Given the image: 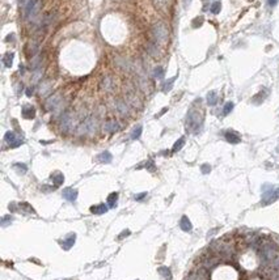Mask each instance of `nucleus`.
Masks as SVG:
<instances>
[{"label": "nucleus", "mask_w": 279, "mask_h": 280, "mask_svg": "<svg viewBox=\"0 0 279 280\" xmlns=\"http://www.w3.org/2000/svg\"><path fill=\"white\" fill-rule=\"evenodd\" d=\"M202 121L203 118L202 115L197 111V110H190L189 114H187V130L193 131L194 134H197L199 131L201 126H202Z\"/></svg>", "instance_id": "f257e3e1"}, {"label": "nucleus", "mask_w": 279, "mask_h": 280, "mask_svg": "<svg viewBox=\"0 0 279 280\" xmlns=\"http://www.w3.org/2000/svg\"><path fill=\"white\" fill-rule=\"evenodd\" d=\"M4 139H5V142L12 147V148H16V147H18V145L23 144V139H21L20 136H17L13 131H8V132H7L5 136H4Z\"/></svg>", "instance_id": "f03ea898"}, {"label": "nucleus", "mask_w": 279, "mask_h": 280, "mask_svg": "<svg viewBox=\"0 0 279 280\" xmlns=\"http://www.w3.org/2000/svg\"><path fill=\"white\" fill-rule=\"evenodd\" d=\"M63 198L68 202H75L76 198H77V191L75 189H71V187L64 189L63 190Z\"/></svg>", "instance_id": "7ed1b4c3"}, {"label": "nucleus", "mask_w": 279, "mask_h": 280, "mask_svg": "<svg viewBox=\"0 0 279 280\" xmlns=\"http://www.w3.org/2000/svg\"><path fill=\"white\" fill-rule=\"evenodd\" d=\"M224 136H225V140H227V142L231 143V144H237V143L241 142V137H240L239 134H236L234 131H227L225 134H224Z\"/></svg>", "instance_id": "20e7f679"}, {"label": "nucleus", "mask_w": 279, "mask_h": 280, "mask_svg": "<svg viewBox=\"0 0 279 280\" xmlns=\"http://www.w3.org/2000/svg\"><path fill=\"white\" fill-rule=\"evenodd\" d=\"M75 241H76V236H75V234H70L67 238H64V240L62 241V247L66 249V250H68V249H71V247L73 246Z\"/></svg>", "instance_id": "39448f33"}, {"label": "nucleus", "mask_w": 279, "mask_h": 280, "mask_svg": "<svg viewBox=\"0 0 279 280\" xmlns=\"http://www.w3.org/2000/svg\"><path fill=\"white\" fill-rule=\"evenodd\" d=\"M35 115V109L30 105H26L23 107V117L26 118V119H33Z\"/></svg>", "instance_id": "423d86ee"}, {"label": "nucleus", "mask_w": 279, "mask_h": 280, "mask_svg": "<svg viewBox=\"0 0 279 280\" xmlns=\"http://www.w3.org/2000/svg\"><path fill=\"white\" fill-rule=\"evenodd\" d=\"M180 226H181V229L183 231V232H190L192 231V223H190V220H189V217L187 216H182L181 217V220H180Z\"/></svg>", "instance_id": "0eeeda50"}, {"label": "nucleus", "mask_w": 279, "mask_h": 280, "mask_svg": "<svg viewBox=\"0 0 279 280\" xmlns=\"http://www.w3.org/2000/svg\"><path fill=\"white\" fill-rule=\"evenodd\" d=\"M91 212L94 213V215H102V213L108 212V207L105 204H98V205H93L91 207Z\"/></svg>", "instance_id": "6e6552de"}, {"label": "nucleus", "mask_w": 279, "mask_h": 280, "mask_svg": "<svg viewBox=\"0 0 279 280\" xmlns=\"http://www.w3.org/2000/svg\"><path fill=\"white\" fill-rule=\"evenodd\" d=\"M117 202H118V193H112L108 196V205L110 208L117 207Z\"/></svg>", "instance_id": "1a4fd4ad"}, {"label": "nucleus", "mask_w": 279, "mask_h": 280, "mask_svg": "<svg viewBox=\"0 0 279 280\" xmlns=\"http://www.w3.org/2000/svg\"><path fill=\"white\" fill-rule=\"evenodd\" d=\"M51 179H53L55 186H61L64 182V177L62 173H54V174H51Z\"/></svg>", "instance_id": "9d476101"}, {"label": "nucleus", "mask_w": 279, "mask_h": 280, "mask_svg": "<svg viewBox=\"0 0 279 280\" xmlns=\"http://www.w3.org/2000/svg\"><path fill=\"white\" fill-rule=\"evenodd\" d=\"M157 271L165 280H172V272H171V270L168 267H160Z\"/></svg>", "instance_id": "9b49d317"}, {"label": "nucleus", "mask_w": 279, "mask_h": 280, "mask_svg": "<svg viewBox=\"0 0 279 280\" xmlns=\"http://www.w3.org/2000/svg\"><path fill=\"white\" fill-rule=\"evenodd\" d=\"M98 161L100 163H104V164H109L110 161H112V154H110L109 152H102L101 154H98Z\"/></svg>", "instance_id": "f8f14e48"}, {"label": "nucleus", "mask_w": 279, "mask_h": 280, "mask_svg": "<svg viewBox=\"0 0 279 280\" xmlns=\"http://www.w3.org/2000/svg\"><path fill=\"white\" fill-rule=\"evenodd\" d=\"M105 130H106L108 132H115V131H118V130H119V126H118V123H117V122L112 121V122H108V123L105 124Z\"/></svg>", "instance_id": "ddd939ff"}, {"label": "nucleus", "mask_w": 279, "mask_h": 280, "mask_svg": "<svg viewBox=\"0 0 279 280\" xmlns=\"http://www.w3.org/2000/svg\"><path fill=\"white\" fill-rule=\"evenodd\" d=\"M13 56H14V54H13V53H7V54L3 56V63H4L5 67H11V65H12Z\"/></svg>", "instance_id": "4468645a"}, {"label": "nucleus", "mask_w": 279, "mask_h": 280, "mask_svg": "<svg viewBox=\"0 0 279 280\" xmlns=\"http://www.w3.org/2000/svg\"><path fill=\"white\" fill-rule=\"evenodd\" d=\"M216 102H218V94L215 92H210L207 94V104L210 106H214V105H216Z\"/></svg>", "instance_id": "2eb2a0df"}, {"label": "nucleus", "mask_w": 279, "mask_h": 280, "mask_svg": "<svg viewBox=\"0 0 279 280\" xmlns=\"http://www.w3.org/2000/svg\"><path fill=\"white\" fill-rule=\"evenodd\" d=\"M155 34H156V38L159 39V41H164L165 39V37H166V30H165V28L163 26L161 28V30H159V25L156 26V32H155Z\"/></svg>", "instance_id": "dca6fc26"}, {"label": "nucleus", "mask_w": 279, "mask_h": 280, "mask_svg": "<svg viewBox=\"0 0 279 280\" xmlns=\"http://www.w3.org/2000/svg\"><path fill=\"white\" fill-rule=\"evenodd\" d=\"M183 144H185V137H180L177 142L174 143V145H173V149H172V152L173 153H176V152H178L182 147H183Z\"/></svg>", "instance_id": "f3484780"}, {"label": "nucleus", "mask_w": 279, "mask_h": 280, "mask_svg": "<svg viewBox=\"0 0 279 280\" xmlns=\"http://www.w3.org/2000/svg\"><path fill=\"white\" fill-rule=\"evenodd\" d=\"M142 131H143V128H142V126H138L136 128H134V131H133V134H131V139H139L140 137V135H142Z\"/></svg>", "instance_id": "a211bd4d"}, {"label": "nucleus", "mask_w": 279, "mask_h": 280, "mask_svg": "<svg viewBox=\"0 0 279 280\" xmlns=\"http://www.w3.org/2000/svg\"><path fill=\"white\" fill-rule=\"evenodd\" d=\"M220 9H222V4H220L219 2H215L214 4L211 5V12L214 14H218L220 12Z\"/></svg>", "instance_id": "6ab92c4d"}, {"label": "nucleus", "mask_w": 279, "mask_h": 280, "mask_svg": "<svg viewBox=\"0 0 279 280\" xmlns=\"http://www.w3.org/2000/svg\"><path fill=\"white\" fill-rule=\"evenodd\" d=\"M232 110H233V102H227V104L224 105V109H223V114L224 115L229 114Z\"/></svg>", "instance_id": "aec40b11"}, {"label": "nucleus", "mask_w": 279, "mask_h": 280, "mask_svg": "<svg viewBox=\"0 0 279 280\" xmlns=\"http://www.w3.org/2000/svg\"><path fill=\"white\" fill-rule=\"evenodd\" d=\"M14 169H16L17 172H20V173H26V170H28V168H26V165L25 164H14Z\"/></svg>", "instance_id": "412c9836"}, {"label": "nucleus", "mask_w": 279, "mask_h": 280, "mask_svg": "<svg viewBox=\"0 0 279 280\" xmlns=\"http://www.w3.org/2000/svg\"><path fill=\"white\" fill-rule=\"evenodd\" d=\"M174 80H176V77L171 79L169 81H166V83H165V85H164V88H163V91H164V92H169V91L172 89V86H173V83H174Z\"/></svg>", "instance_id": "4be33fe9"}, {"label": "nucleus", "mask_w": 279, "mask_h": 280, "mask_svg": "<svg viewBox=\"0 0 279 280\" xmlns=\"http://www.w3.org/2000/svg\"><path fill=\"white\" fill-rule=\"evenodd\" d=\"M201 170H202L203 174H208V173L211 172V166H210L208 164H203V165L201 166Z\"/></svg>", "instance_id": "5701e85b"}, {"label": "nucleus", "mask_w": 279, "mask_h": 280, "mask_svg": "<svg viewBox=\"0 0 279 280\" xmlns=\"http://www.w3.org/2000/svg\"><path fill=\"white\" fill-rule=\"evenodd\" d=\"M155 76L159 77V79L163 77V76H164V71H163V68H161V67H157V68L155 70Z\"/></svg>", "instance_id": "b1692460"}, {"label": "nucleus", "mask_w": 279, "mask_h": 280, "mask_svg": "<svg viewBox=\"0 0 279 280\" xmlns=\"http://www.w3.org/2000/svg\"><path fill=\"white\" fill-rule=\"evenodd\" d=\"M8 221H9V223L12 221V219H11V217H3V220H2V225H3V226H5Z\"/></svg>", "instance_id": "393cba45"}, {"label": "nucleus", "mask_w": 279, "mask_h": 280, "mask_svg": "<svg viewBox=\"0 0 279 280\" xmlns=\"http://www.w3.org/2000/svg\"><path fill=\"white\" fill-rule=\"evenodd\" d=\"M147 196V194L145 193H142V194H139L138 196H135V200H142L143 198H145Z\"/></svg>", "instance_id": "a878e982"}, {"label": "nucleus", "mask_w": 279, "mask_h": 280, "mask_svg": "<svg viewBox=\"0 0 279 280\" xmlns=\"http://www.w3.org/2000/svg\"><path fill=\"white\" fill-rule=\"evenodd\" d=\"M267 3H269V5H271V7H274V5H276V3H278V0H267Z\"/></svg>", "instance_id": "bb28decb"}, {"label": "nucleus", "mask_w": 279, "mask_h": 280, "mask_svg": "<svg viewBox=\"0 0 279 280\" xmlns=\"http://www.w3.org/2000/svg\"><path fill=\"white\" fill-rule=\"evenodd\" d=\"M26 94L29 96V97H30V96L33 94V91H32V89H28V91H26Z\"/></svg>", "instance_id": "cd10ccee"}, {"label": "nucleus", "mask_w": 279, "mask_h": 280, "mask_svg": "<svg viewBox=\"0 0 279 280\" xmlns=\"http://www.w3.org/2000/svg\"><path fill=\"white\" fill-rule=\"evenodd\" d=\"M275 195H276V198L279 199V189H275Z\"/></svg>", "instance_id": "c85d7f7f"}, {"label": "nucleus", "mask_w": 279, "mask_h": 280, "mask_svg": "<svg viewBox=\"0 0 279 280\" xmlns=\"http://www.w3.org/2000/svg\"><path fill=\"white\" fill-rule=\"evenodd\" d=\"M190 3H192V0H185V4H186V5H189Z\"/></svg>", "instance_id": "c756f323"}, {"label": "nucleus", "mask_w": 279, "mask_h": 280, "mask_svg": "<svg viewBox=\"0 0 279 280\" xmlns=\"http://www.w3.org/2000/svg\"><path fill=\"white\" fill-rule=\"evenodd\" d=\"M157 2H160V3H164V2H165V0H157Z\"/></svg>", "instance_id": "7c9ffc66"}]
</instances>
